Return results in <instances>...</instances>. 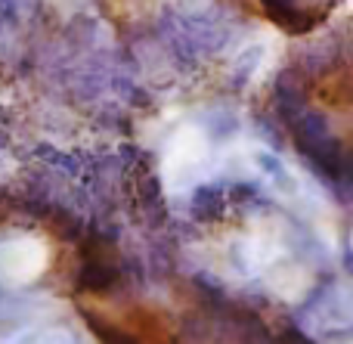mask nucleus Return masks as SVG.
I'll return each mask as SVG.
<instances>
[{"label":"nucleus","mask_w":353,"mask_h":344,"mask_svg":"<svg viewBox=\"0 0 353 344\" xmlns=\"http://www.w3.org/2000/svg\"><path fill=\"white\" fill-rule=\"evenodd\" d=\"M276 341H279V344H313L307 335H301V329H282Z\"/></svg>","instance_id":"nucleus-8"},{"label":"nucleus","mask_w":353,"mask_h":344,"mask_svg":"<svg viewBox=\"0 0 353 344\" xmlns=\"http://www.w3.org/2000/svg\"><path fill=\"white\" fill-rule=\"evenodd\" d=\"M84 320H87V326H90V332L97 335L103 344H140L134 335L121 332V329H115L112 323H105V320H97L93 314H84Z\"/></svg>","instance_id":"nucleus-3"},{"label":"nucleus","mask_w":353,"mask_h":344,"mask_svg":"<svg viewBox=\"0 0 353 344\" xmlns=\"http://www.w3.org/2000/svg\"><path fill=\"white\" fill-rule=\"evenodd\" d=\"M78 285L84 292H97V295H103V292H112L118 285V270L103 258H84Z\"/></svg>","instance_id":"nucleus-2"},{"label":"nucleus","mask_w":353,"mask_h":344,"mask_svg":"<svg viewBox=\"0 0 353 344\" xmlns=\"http://www.w3.org/2000/svg\"><path fill=\"white\" fill-rule=\"evenodd\" d=\"M335 53H338V43L332 41V37L316 41V47L304 50V65L307 68H323V65H329V62L335 59Z\"/></svg>","instance_id":"nucleus-5"},{"label":"nucleus","mask_w":353,"mask_h":344,"mask_svg":"<svg viewBox=\"0 0 353 344\" xmlns=\"http://www.w3.org/2000/svg\"><path fill=\"white\" fill-rule=\"evenodd\" d=\"M257 62H261V47H254V50H248V53H242V59H239V65H236V84H242L245 78H248L251 72L257 68Z\"/></svg>","instance_id":"nucleus-6"},{"label":"nucleus","mask_w":353,"mask_h":344,"mask_svg":"<svg viewBox=\"0 0 353 344\" xmlns=\"http://www.w3.org/2000/svg\"><path fill=\"white\" fill-rule=\"evenodd\" d=\"M6 214V205H0V217H3Z\"/></svg>","instance_id":"nucleus-10"},{"label":"nucleus","mask_w":353,"mask_h":344,"mask_svg":"<svg viewBox=\"0 0 353 344\" xmlns=\"http://www.w3.org/2000/svg\"><path fill=\"white\" fill-rule=\"evenodd\" d=\"M195 214L201 217V221H211V217L220 214V205H223V196H220V186H201L199 192H195Z\"/></svg>","instance_id":"nucleus-4"},{"label":"nucleus","mask_w":353,"mask_h":344,"mask_svg":"<svg viewBox=\"0 0 353 344\" xmlns=\"http://www.w3.org/2000/svg\"><path fill=\"white\" fill-rule=\"evenodd\" d=\"M276 105L288 124H294L304 112V87H301V74L294 68H285L276 81Z\"/></svg>","instance_id":"nucleus-1"},{"label":"nucleus","mask_w":353,"mask_h":344,"mask_svg":"<svg viewBox=\"0 0 353 344\" xmlns=\"http://www.w3.org/2000/svg\"><path fill=\"white\" fill-rule=\"evenodd\" d=\"M230 196L236 199V202H239V199H248V196H254V186H232Z\"/></svg>","instance_id":"nucleus-9"},{"label":"nucleus","mask_w":353,"mask_h":344,"mask_svg":"<svg viewBox=\"0 0 353 344\" xmlns=\"http://www.w3.org/2000/svg\"><path fill=\"white\" fill-rule=\"evenodd\" d=\"M53 221H56V230H59V236H65V239H78V236H81V221H74V217L56 211Z\"/></svg>","instance_id":"nucleus-7"}]
</instances>
